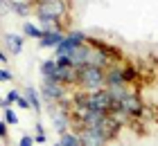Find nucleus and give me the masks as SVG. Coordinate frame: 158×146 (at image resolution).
<instances>
[{"label": "nucleus", "instance_id": "f257e3e1", "mask_svg": "<svg viewBox=\"0 0 158 146\" xmlns=\"http://www.w3.org/2000/svg\"><path fill=\"white\" fill-rule=\"evenodd\" d=\"M36 16L50 23H61V18H68V0H36Z\"/></svg>", "mask_w": 158, "mask_h": 146}, {"label": "nucleus", "instance_id": "f03ea898", "mask_svg": "<svg viewBox=\"0 0 158 146\" xmlns=\"http://www.w3.org/2000/svg\"><path fill=\"white\" fill-rule=\"evenodd\" d=\"M84 101H86V108H88V110H99V112H106V115L118 108V104L111 99L109 90H95V92H88Z\"/></svg>", "mask_w": 158, "mask_h": 146}, {"label": "nucleus", "instance_id": "7ed1b4c3", "mask_svg": "<svg viewBox=\"0 0 158 146\" xmlns=\"http://www.w3.org/2000/svg\"><path fill=\"white\" fill-rule=\"evenodd\" d=\"M79 83H81L86 90H90V92L102 90V85L106 83V74H104V70H99V68L84 65V68L79 70Z\"/></svg>", "mask_w": 158, "mask_h": 146}, {"label": "nucleus", "instance_id": "20e7f679", "mask_svg": "<svg viewBox=\"0 0 158 146\" xmlns=\"http://www.w3.org/2000/svg\"><path fill=\"white\" fill-rule=\"evenodd\" d=\"M118 110H122L124 115H135L138 117V115H142V104H140V99L135 97L133 92H129L127 97L118 104Z\"/></svg>", "mask_w": 158, "mask_h": 146}, {"label": "nucleus", "instance_id": "39448f33", "mask_svg": "<svg viewBox=\"0 0 158 146\" xmlns=\"http://www.w3.org/2000/svg\"><path fill=\"white\" fill-rule=\"evenodd\" d=\"M88 52H90V47L86 45H79V47H73L70 49V56H68V61H70V65H73L75 70H81L86 63H88Z\"/></svg>", "mask_w": 158, "mask_h": 146}, {"label": "nucleus", "instance_id": "423d86ee", "mask_svg": "<svg viewBox=\"0 0 158 146\" xmlns=\"http://www.w3.org/2000/svg\"><path fill=\"white\" fill-rule=\"evenodd\" d=\"M81 146H106V137L97 128H81Z\"/></svg>", "mask_w": 158, "mask_h": 146}, {"label": "nucleus", "instance_id": "0eeeda50", "mask_svg": "<svg viewBox=\"0 0 158 146\" xmlns=\"http://www.w3.org/2000/svg\"><path fill=\"white\" fill-rule=\"evenodd\" d=\"M41 92H43V97L50 99V101H59L66 90H63V83H59V81H43Z\"/></svg>", "mask_w": 158, "mask_h": 146}, {"label": "nucleus", "instance_id": "6e6552de", "mask_svg": "<svg viewBox=\"0 0 158 146\" xmlns=\"http://www.w3.org/2000/svg\"><path fill=\"white\" fill-rule=\"evenodd\" d=\"M66 38V36L61 34V29H52V32H43V36L39 38V45L41 47H56L59 43Z\"/></svg>", "mask_w": 158, "mask_h": 146}, {"label": "nucleus", "instance_id": "1a4fd4ad", "mask_svg": "<svg viewBox=\"0 0 158 146\" xmlns=\"http://www.w3.org/2000/svg\"><path fill=\"white\" fill-rule=\"evenodd\" d=\"M50 117H52V121H54V128H56V133H68V119H66V112H61L59 108H52L50 110Z\"/></svg>", "mask_w": 158, "mask_h": 146}, {"label": "nucleus", "instance_id": "9d476101", "mask_svg": "<svg viewBox=\"0 0 158 146\" xmlns=\"http://www.w3.org/2000/svg\"><path fill=\"white\" fill-rule=\"evenodd\" d=\"M86 65H93V68L104 70L106 65H109V58H106L102 52H99L97 47H90V52H88V63H86Z\"/></svg>", "mask_w": 158, "mask_h": 146}, {"label": "nucleus", "instance_id": "9b49d317", "mask_svg": "<svg viewBox=\"0 0 158 146\" xmlns=\"http://www.w3.org/2000/svg\"><path fill=\"white\" fill-rule=\"evenodd\" d=\"M56 70H59V65H56V61H43L41 63V77L43 81H56Z\"/></svg>", "mask_w": 158, "mask_h": 146}, {"label": "nucleus", "instance_id": "f8f14e48", "mask_svg": "<svg viewBox=\"0 0 158 146\" xmlns=\"http://www.w3.org/2000/svg\"><path fill=\"white\" fill-rule=\"evenodd\" d=\"M5 43H7V49H9L11 54H20V52H23L25 38H23V36H18V34H7L5 36Z\"/></svg>", "mask_w": 158, "mask_h": 146}, {"label": "nucleus", "instance_id": "ddd939ff", "mask_svg": "<svg viewBox=\"0 0 158 146\" xmlns=\"http://www.w3.org/2000/svg\"><path fill=\"white\" fill-rule=\"evenodd\" d=\"M86 43V34H81V32H70L66 38H63V45L66 47H79V45H84Z\"/></svg>", "mask_w": 158, "mask_h": 146}, {"label": "nucleus", "instance_id": "4468645a", "mask_svg": "<svg viewBox=\"0 0 158 146\" xmlns=\"http://www.w3.org/2000/svg\"><path fill=\"white\" fill-rule=\"evenodd\" d=\"M39 90L36 88H27L25 90V97H27V101H30V106H32V110L34 112H41V97H39Z\"/></svg>", "mask_w": 158, "mask_h": 146}, {"label": "nucleus", "instance_id": "2eb2a0df", "mask_svg": "<svg viewBox=\"0 0 158 146\" xmlns=\"http://www.w3.org/2000/svg\"><path fill=\"white\" fill-rule=\"evenodd\" d=\"M106 83H109V88L124 85V79H122V70H115V68H113L109 74H106Z\"/></svg>", "mask_w": 158, "mask_h": 146}, {"label": "nucleus", "instance_id": "dca6fc26", "mask_svg": "<svg viewBox=\"0 0 158 146\" xmlns=\"http://www.w3.org/2000/svg\"><path fill=\"white\" fill-rule=\"evenodd\" d=\"M61 146H81V137L75 133H61Z\"/></svg>", "mask_w": 158, "mask_h": 146}, {"label": "nucleus", "instance_id": "f3484780", "mask_svg": "<svg viewBox=\"0 0 158 146\" xmlns=\"http://www.w3.org/2000/svg\"><path fill=\"white\" fill-rule=\"evenodd\" d=\"M23 34H25V36H30V38H41V36H43V32H41V29H39L36 25L27 23V20L23 23Z\"/></svg>", "mask_w": 158, "mask_h": 146}, {"label": "nucleus", "instance_id": "a211bd4d", "mask_svg": "<svg viewBox=\"0 0 158 146\" xmlns=\"http://www.w3.org/2000/svg\"><path fill=\"white\" fill-rule=\"evenodd\" d=\"M7 2H9V7L18 14V16H27V14H30V7L23 5V2H16V0H7Z\"/></svg>", "mask_w": 158, "mask_h": 146}, {"label": "nucleus", "instance_id": "6ab92c4d", "mask_svg": "<svg viewBox=\"0 0 158 146\" xmlns=\"http://www.w3.org/2000/svg\"><path fill=\"white\" fill-rule=\"evenodd\" d=\"M18 97H20V92H18V90H9V92H7V99L2 101V106H5V108H9L11 104H16V101H18Z\"/></svg>", "mask_w": 158, "mask_h": 146}, {"label": "nucleus", "instance_id": "aec40b11", "mask_svg": "<svg viewBox=\"0 0 158 146\" xmlns=\"http://www.w3.org/2000/svg\"><path fill=\"white\" fill-rule=\"evenodd\" d=\"M5 121L9 124V126H16L18 124V115L11 110V108H5Z\"/></svg>", "mask_w": 158, "mask_h": 146}, {"label": "nucleus", "instance_id": "412c9836", "mask_svg": "<svg viewBox=\"0 0 158 146\" xmlns=\"http://www.w3.org/2000/svg\"><path fill=\"white\" fill-rule=\"evenodd\" d=\"M122 79H124V83L133 81V79H135V70L133 68H124V70H122Z\"/></svg>", "mask_w": 158, "mask_h": 146}, {"label": "nucleus", "instance_id": "4be33fe9", "mask_svg": "<svg viewBox=\"0 0 158 146\" xmlns=\"http://www.w3.org/2000/svg\"><path fill=\"white\" fill-rule=\"evenodd\" d=\"M16 106L18 108H25V110H30V101H27V97H23V94H20V97H18V101H16Z\"/></svg>", "mask_w": 158, "mask_h": 146}, {"label": "nucleus", "instance_id": "5701e85b", "mask_svg": "<svg viewBox=\"0 0 158 146\" xmlns=\"http://www.w3.org/2000/svg\"><path fill=\"white\" fill-rule=\"evenodd\" d=\"M18 146H34V137L23 135V137H20V142H18Z\"/></svg>", "mask_w": 158, "mask_h": 146}, {"label": "nucleus", "instance_id": "b1692460", "mask_svg": "<svg viewBox=\"0 0 158 146\" xmlns=\"http://www.w3.org/2000/svg\"><path fill=\"white\" fill-rule=\"evenodd\" d=\"M11 79H14V74L9 70H0V81H11Z\"/></svg>", "mask_w": 158, "mask_h": 146}, {"label": "nucleus", "instance_id": "393cba45", "mask_svg": "<svg viewBox=\"0 0 158 146\" xmlns=\"http://www.w3.org/2000/svg\"><path fill=\"white\" fill-rule=\"evenodd\" d=\"M45 142V133H36V137H34V144H43Z\"/></svg>", "mask_w": 158, "mask_h": 146}, {"label": "nucleus", "instance_id": "a878e982", "mask_svg": "<svg viewBox=\"0 0 158 146\" xmlns=\"http://www.w3.org/2000/svg\"><path fill=\"white\" fill-rule=\"evenodd\" d=\"M0 137H7V121H0Z\"/></svg>", "mask_w": 158, "mask_h": 146}, {"label": "nucleus", "instance_id": "bb28decb", "mask_svg": "<svg viewBox=\"0 0 158 146\" xmlns=\"http://www.w3.org/2000/svg\"><path fill=\"white\" fill-rule=\"evenodd\" d=\"M0 61H7V56H5L2 52H0Z\"/></svg>", "mask_w": 158, "mask_h": 146}, {"label": "nucleus", "instance_id": "cd10ccee", "mask_svg": "<svg viewBox=\"0 0 158 146\" xmlns=\"http://www.w3.org/2000/svg\"><path fill=\"white\" fill-rule=\"evenodd\" d=\"M2 101H5V99H0V106H2Z\"/></svg>", "mask_w": 158, "mask_h": 146}, {"label": "nucleus", "instance_id": "c85d7f7f", "mask_svg": "<svg viewBox=\"0 0 158 146\" xmlns=\"http://www.w3.org/2000/svg\"><path fill=\"white\" fill-rule=\"evenodd\" d=\"M54 146H61V144H54Z\"/></svg>", "mask_w": 158, "mask_h": 146}, {"label": "nucleus", "instance_id": "c756f323", "mask_svg": "<svg viewBox=\"0 0 158 146\" xmlns=\"http://www.w3.org/2000/svg\"><path fill=\"white\" fill-rule=\"evenodd\" d=\"M0 2H5V0H0Z\"/></svg>", "mask_w": 158, "mask_h": 146}]
</instances>
